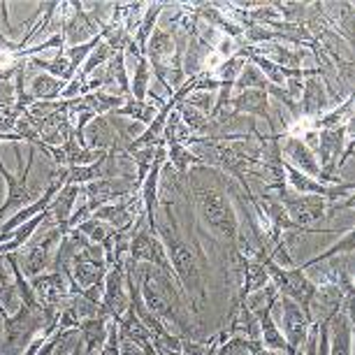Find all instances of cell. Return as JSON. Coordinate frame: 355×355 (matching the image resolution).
<instances>
[{"label":"cell","instance_id":"obj_1","mask_svg":"<svg viewBox=\"0 0 355 355\" xmlns=\"http://www.w3.org/2000/svg\"><path fill=\"white\" fill-rule=\"evenodd\" d=\"M174 198L158 196V211H156V234L165 246V253L170 258L172 272L177 277L179 286L189 300V309L193 316H198L207 304V256L198 242L189 244L182 234V225L174 214Z\"/></svg>","mask_w":355,"mask_h":355},{"label":"cell","instance_id":"obj_2","mask_svg":"<svg viewBox=\"0 0 355 355\" xmlns=\"http://www.w3.org/2000/svg\"><path fill=\"white\" fill-rule=\"evenodd\" d=\"M189 182L191 198L196 202V209L200 214V220L214 237L225 242L230 249H234L239 232V218L237 211L227 198L225 177L214 167H198L184 174Z\"/></svg>","mask_w":355,"mask_h":355},{"label":"cell","instance_id":"obj_3","mask_svg":"<svg viewBox=\"0 0 355 355\" xmlns=\"http://www.w3.org/2000/svg\"><path fill=\"white\" fill-rule=\"evenodd\" d=\"M130 263H146L151 267H156L165 274V277L170 279H177L172 272V265H170V258H167L165 253V246L160 242V237L156 232L151 230L149 225H146V214H142V218H139V225L135 234H132L130 239V249H128V258ZM179 284V281H177Z\"/></svg>","mask_w":355,"mask_h":355},{"label":"cell","instance_id":"obj_4","mask_svg":"<svg viewBox=\"0 0 355 355\" xmlns=\"http://www.w3.org/2000/svg\"><path fill=\"white\" fill-rule=\"evenodd\" d=\"M33 163H35V146H31L28 149V163H26L24 172L19 174V177H15V174L5 167L3 160H0V174H3L5 184H8V198H5L3 207H0V218L8 216V214H12V211L17 214L19 209L33 205L40 196H42L44 189H28V184H26V179H28V174L33 170Z\"/></svg>","mask_w":355,"mask_h":355},{"label":"cell","instance_id":"obj_5","mask_svg":"<svg viewBox=\"0 0 355 355\" xmlns=\"http://www.w3.org/2000/svg\"><path fill=\"white\" fill-rule=\"evenodd\" d=\"M110 265L105 263V253L98 244H89L72 258V295H79L91 286H103Z\"/></svg>","mask_w":355,"mask_h":355},{"label":"cell","instance_id":"obj_6","mask_svg":"<svg viewBox=\"0 0 355 355\" xmlns=\"http://www.w3.org/2000/svg\"><path fill=\"white\" fill-rule=\"evenodd\" d=\"M281 313H284V339H286V355H297L300 348H304L306 337L311 330V313L293 302L291 297H279Z\"/></svg>","mask_w":355,"mask_h":355},{"label":"cell","instance_id":"obj_7","mask_svg":"<svg viewBox=\"0 0 355 355\" xmlns=\"http://www.w3.org/2000/svg\"><path fill=\"white\" fill-rule=\"evenodd\" d=\"M128 306H130V295L125 293V260H123V263H114L107 270L100 313H105L110 320H119L128 311Z\"/></svg>","mask_w":355,"mask_h":355},{"label":"cell","instance_id":"obj_8","mask_svg":"<svg viewBox=\"0 0 355 355\" xmlns=\"http://www.w3.org/2000/svg\"><path fill=\"white\" fill-rule=\"evenodd\" d=\"M353 300L348 295L339 311H334L327 323V351L330 355H353Z\"/></svg>","mask_w":355,"mask_h":355},{"label":"cell","instance_id":"obj_9","mask_svg":"<svg viewBox=\"0 0 355 355\" xmlns=\"http://www.w3.org/2000/svg\"><path fill=\"white\" fill-rule=\"evenodd\" d=\"M61 33L70 46L84 44V40L96 37L100 26L93 21V17L84 10V3H63L61 5Z\"/></svg>","mask_w":355,"mask_h":355},{"label":"cell","instance_id":"obj_10","mask_svg":"<svg viewBox=\"0 0 355 355\" xmlns=\"http://www.w3.org/2000/svg\"><path fill=\"white\" fill-rule=\"evenodd\" d=\"M28 284L35 293V300L46 309H58L61 311L68 300L72 297L68 281L61 272H44L37 274V277L28 279Z\"/></svg>","mask_w":355,"mask_h":355},{"label":"cell","instance_id":"obj_11","mask_svg":"<svg viewBox=\"0 0 355 355\" xmlns=\"http://www.w3.org/2000/svg\"><path fill=\"white\" fill-rule=\"evenodd\" d=\"M58 242H61V232H58V227H53V230L46 232L42 239L24 246L26 253H24V260L19 258V265H21V272L26 274V279L44 274L46 267L51 265L53 246H58Z\"/></svg>","mask_w":355,"mask_h":355},{"label":"cell","instance_id":"obj_12","mask_svg":"<svg viewBox=\"0 0 355 355\" xmlns=\"http://www.w3.org/2000/svg\"><path fill=\"white\" fill-rule=\"evenodd\" d=\"M139 214H144V207H142V198H139V191L132 193L128 198H121L112 205H105L93 214L96 220H103L114 230H121V227L135 223L139 218Z\"/></svg>","mask_w":355,"mask_h":355},{"label":"cell","instance_id":"obj_13","mask_svg":"<svg viewBox=\"0 0 355 355\" xmlns=\"http://www.w3.org/2000/svg\"><path fill=\"white\" fill-rule=\"evenodd\" d=\"M281 144H284V163H288L295 170H300L302 174L311 179H318L320 177V165H318V158H316V151H311L300 137H291V135H281Z\"/></svg>","mask_w":355,"mask_h":355},{"label":"cell","instance_id":"obj_14","mask_svg":"<svg viewBox=\"0 0 355 355\" xmlns=\"http://www.w3.org/2000/svg\"><path fill=\"white\" fill-rule=\"evenodd\" d=\"M227 110H232L234 114H253V116H263L267 125H270L272 132H279L277 130V123L272 119V107H270V96L265 91H256V89H249V91H239L237 96L230 98V105Z\"/></svg>","mask_w":355,"mask_h":355},{"label":"cell","instance_id":"obj_15","mask_svg":"<svg viewBox=\"0 0 355 355\" xmlns=\"http://www.w3.org/2000/svg\"><path fill=\"white\" fill-rule=\"evenodd\" d=\"M330 96L325 91V84L320 75H313V77H306L304 79V89H302V96L297 100V107H300V119H316L320 114H325V110L330 107Z\"/></svg>","mask_w":355,"mask_h":355},{"label":"cell","instance_id":"obj_16","mask_svg":"<svg viewBox=\"0 0 355 355\" xmlns=\"http://www.w3.org/2000/svg\"><path fill=\"white\" fill-rule=\"evenodd\" d=\"M277 300L279 297L270 300L265 306H260V309L253 311V313H256L258 325H260V344H263L265 348H270V351H274V353H286L288 346H286L284 332L277 327V320H274V316H272L274 306H277Z\"/></svg>","mask_w":355,"mask_h":355},{"label":"cell","instance_id":"obj_17","mask_svg":"<svg viewBox=\"0 0 355 355\" xmlns=\"http://www.w3.org/2000/svg\"><path fill=\"white\" fill-rule=\"evenodd\" d=\"M77 198H82V186L65 184L61 191L56 193V198L51 200L49 211H51V223L58 227V232H63V227L68 225L70 216L77 209Z\"/></svg>","mask_w":355,"mask_h":355},{"label":"cell","instance_id":"obj_18","mask_svg":"<svg viewBox=\"0 0 355 355\" xmlns=\"http://www.w3.org/2000/svg\"><path fill=\"white\" fill-rule=\"evenodd\" d=\"M107 330H110V318L100 311H98V316L82 320L77 327V332H79V339H82V344H84V351L91 353V355H98L100 348H103L105 341H107Z\"/></svg>","mask_w":355,"mask_h":355},{"label":"cell","instance_id":"obj_19","mask_svg":"<svg viewBox=\"0 0 355 355\" xmlns=\"http://www.w3.org/2000/svg\"><path fill=\"white\" fill-rule=\"evenodd\" d=\"M65 86H68V82H61V79L44 72V75H35L31 79L28 93L35 103H56V100H61V93Z\"/></svg>","mask_w":355,"mask_h":355},{"label":"cell","instance_id":"obj_20","mask_svg":"<svg viewBox=\"0 0 355 355\" xmlns=\"http://www.w3.org/2000/svg\"><path fill=\"white\" fill-rule=\"evenodd\" d=\"M165 10H167V5H165V3H151V5H146V12H144L142 21H139V26L135 28V35H132V42H135L137 51H139V56H144L146 42H149L151 33L156 31L158 19H160V15H163Z\"/></svg>","mask_w":355,"mask_h":355},{"label":"cell","instance_id":"obj_21","mask_svg":"<svg viewBox=\"0 0 355 355\" xmlns=\"http://www.w3.org/2000/svg\"><path fill=\"white\" fill-rule=\"evenodd\" d=\"M28 65L31 68L44 70L46 75L61 79V82H72V79H75V75H72V70H70V61L63 49H58V53L51 61H44V58H28Z\"/></svg>","mask_w":355,"mask_h":355},{"label":"cell","instance_id":"obj_22","mask_svg":"<svg viewBox=\"0 0 355 355\" xmlns=\"http://www.w3.org/2000/svg\"><path fill=\"white\" fill-rule=\"evenodd\" d=\"M167 158H170V167L174 170V174H179V177H184L193 165L205 167L202 158L196 156V153L184 144H167Z\"/></svg>","mask_w":355,"mask_h":355},{"label":"cell","instance_id":"obj_23","mask_svg":"<svg viewBox=\"0 0 355 355\" xmlns=\"http://www.w3.org/2000/svg\"><path fill=\"white\" fill-rule=\"evenodd\" d=\"M112 114H116V116H121V119H132V121H139V123H146L149 125L153 119H156V114H158V107L149 103V100H144V103H139V100H132L128 98L125 100V105L121 107V110H116V112H112Z\"/></svg>","mask_w":355,"mask_h":355},{"label":"cell","instance_id":"obj_24","mask_svg":"<svg viewBox=\"0 0 355 355\" xmlns=\"http://www.w3.org/2000/svg\"><path fill=\"white\" fill-rule=\"evenodd\" d=\"M353 249H355V232H353V227H348L341 242H337L334 246H330V249L323 251V253H318V256H313L311 260H306V263H300L297 267H300V270H304V272H309L311 267L320 265L323 260L337 258V256H341V253H353Z\"/></svg>","mask_w":355,"mask_h":355},{"label":"cell","instance_id":"obj_25","mask_svg":"<svg viewBox=\"0 0 355 355\" xmlns=\"http://www.w3.org/2000/svg\"><path fill=\"white\" fill-rule=\"evenodd\" d=\"M234 89L239 91H249V89H256V91H265L267 96H270L272 91V84L267 82V79L263 77V72H260L256 65L246 61V65L242 68V72H239L237 82H234Z\"/></svg>","mask_w":355,"mask_h":355},{"label":"cell","instance_id":"obj_26","mask_svg":"<svg viewBox=\"0 0 355 355\" xmlns=\"http://www.w3.org/2000/svg\"><path fill=\"white\" fill-rule=\"evenodd\" d=\"M105 70H107V75H110L112 82H116V86L121 89V96L130 98V82H128V70H125V53L114 51L110 61L105 63Z\"/></svg>","mask_w":355,"mask_h":355},{"label":"cell","instance_id":"obj_27","mask_svg":"<svg viewBox=\"0 0 355 355\" xmlns=\"http://www.w3.org/2000/svg\"><path fill=\"white\" fill-rule=\"evenodd\" d=\"M105 40V31H100L96 37H91L89 42H84V44H75V46H65V56H68V61H70V70H72V75H77V70L82 68V65L86 63V58L91 56L93 51H96V46L103 42Z\"/></svg>","mask_w":355,"mask_h":355},{"label":"cell","instance_id":"obj_28","mask_svg":"<svg viewBox=\"0 0 355 355\" xmlns=\"http://www.w3.org/2000/svg\"><path fill=\"white\" fill-rule=\"evenodd\" d=\"M149 82H151V68H149V61L144 56H139L135 61V77H132V86H130V93H132V100H139L144 103L146 96H149Z\"/></svg>","mask_w":355,"mask_h":355},{"label":"cell","instance_id":"obj_29","mask_svg":"<svg viewBox=\"0 0 355 355\" xmlns=\"http://www.w3.org/2000/svg\"><path fill=\"white\" fill-rule=\"evenodd\" d=\"M77 230L86 234V239L93 244H98V246H103L105 244V239L110 237V232L114 230V227H110L107 223H103V220H96V218H86L84 223H79L77 225Z\"/></svg>","mask_w":355,"mask_h":355},{"label":"cell","instance_id":"obj_30","mask_svg":"<svg viewBox=\"0 0 355 355\" xmlns=\"http://www.w3.org/2000/svg\"><path fill=\"white\" fill-rule=\"evenodd\" d=\"M184 103L189 107H193V110H198V112H202L209 116L211 110H214V103H216V96H214V93H191Z\"/></svg>","mask_w":355,"mask_h":355},{"label":"cell","instance_id":"obj_31","mask_svg":"<svg viewBox=\"0 0 355 355\" xmlns=\"http://www.w3.org/2000/svg\"><path fill=\"white\" fill-rule=\"evenodd\" d=\"M98 355H121V337H119V325L110 320V330H107V341L100 348Z\"/></svg>","mask_w":355,"mask_h":355},{"label":"cell","instance_id":"obj_32","mask_svg":"<svg viewBox=\"0 0 355 355\" xmlns=\"http://www.w3.org/2000/svg\"><path fill=\"white\" fill-rule=\"evenodd\" d=\"M304 355H318V323L311 325L309 337H306L304 344Z\"/></svg>","mask_w":355,"mask_h":355},{"label":"cell","instance_id":"obj_33","mask_svg":"<svg viewBox=\"0 0 355 355\" xmlns=\"http://www.w3.org/2000/svg\"><path fill=\"white\" fill-rule=\"evenodd\" d=\"M251 355H279V353H274L270 351V348H265L260 341H251Z\"/></svg>","mask_w":355,"mask_h":355},{"label":"cell","instance_id":"obj_34","mask_svg":"<svg viewBox=\"0 0 355 355\" xmlns=\"http://www.w3.org/2000/svg\"><path fill=\"white\" fill-rule=\"evenodd\" d=\"M70 355H91V353H86V351H84L82 339H77V344H75V348H72V353H70Z\"/></svg>","mask_w":355,"mask_h":355}]
</instances>
